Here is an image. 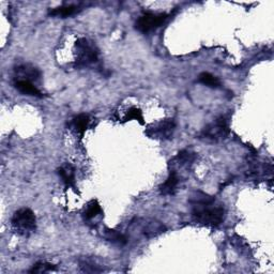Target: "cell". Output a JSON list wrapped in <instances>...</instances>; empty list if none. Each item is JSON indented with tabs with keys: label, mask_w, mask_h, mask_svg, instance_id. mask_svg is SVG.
<instances>
[{
	"label": "cell",
	"mask_w": 274,
	"mask_h": 274,
	"mask_svg": "<svg viewBox=\"0 0 274 274\" xmlns=\"http://www.w3.org/2000/svg\"><path fill=\"white\" fill-rule=\"evenodd\" d=\"M190 202L192 203V217L197 223L218 227L224 222L225 209L215 203L214 197L202 192H196Z\"/></svg>",
	"instance_id": "6da1fadb"
},
{
	"label": "cell",
	"mask_w": 274,
	"mask_h": 274,
	"mask_svg": "<svg viewBox=\"0 0 274 274\" xmlns=\"http://www.w3.org/2000/svg\"><path fill=\"white\" fill-rule=\"evenodd\" d=\"M13 229L21 236H29L37 228V218L30 209L22 208L13 214L12 220Z\"/></svg>",
	"instance_id": "7a4b0ae2"
},
{
	"label": "cell",
	"mask_w": 274,
	"mask_h": 274,
	"mask_svg": "<svg viewBox=\"0 0 274 274\" xmlns=\"http://www.w3.org/2000/svg\"><path fill=\"white\" fill-rule=\"evenodd\" d=\"M167 14L160 13L156 14L153 12L144 13L138 17V20L135 23L136 30L142 33H149L151 31L155 30L159 27L164 24L167 20Z\"/></svg>",
	"instance_id": "3957f363"
},
{
	"label": "cell",
	"mask_w": 274,
	"mask_h": 274,
	"mask_svg": "<svg viewBox=\"0 0 274 274\" xmlns=\"http://www.w3.org/2000/svg\"><path fill=\"white\" fill-rule=\"evenodd\" d=\"M77 66L87 67L98 61V50L96 46L87 39H79L76 42Z\"/></svg>",
	"instance_id": "277c9868"
},
{
	"label": "cell",
	"mask_w": 274,
	"mask_h": 274,
	"mask_svg": "<svg viewBox=\"0 0 274 274\" xmlns=\"http://www.w3.org/2000/svg\"><path fill=\"white\" fill-rule=\"evenodd\" d=\"M228 134V124H227V121L224 117H220L203 129L201 133V137L208 139V141L218 142L225 138Z\"/></svg>",
	"instance_id": "5b68a950"
},
{
	"label": "cell",
	"mask_w": 274,
	"mask_h": 274,
	"mask_svg": "<svg viewBox=\"0 0 274 274\" xmlns=\"http://www.w3.org/2000/svg\"><path fill=\"white\" fill-rule=\"evenodd\" d=\"M174 127H176V125H174L173 119L164 120L154 126V129L152 130L153 133L150 134V135L154 136L155 138H162V139L171 138L173 136Z\"/></svg>",
	"instance_id": "8992f818"
},
{
	"label": "cell",
	"mask_w": 274,
	"mask_h": 274,
	"mask_svg": "<svg viewBox=\"0 0 274 274\" xmlns=\"http://www.w3.org/2000/svg\"><path fill=\"white\" fill-rule=\"evenodd\" d=\"M15 88L19 90L21 93H24L27 96L36 97V98H42L43 95L36 86H34L30 80L27 79H16L14 83Z\"/></svg>",
	"instance_id": "52a82bcc"
},
{
	"label": "cell",
	"mask_w": 274,
	"mask_h": 274,
	"mask_svg": "<svg viewBox=\"0 0 274 274\" xmlns=\"http://www.w3.org/2000/svg\"><path fill=\"white\" fill-rule=\"evenodd\" d=\"M179 184V177L176 172L172 171L166 181L160 186V192L162 195H174Z\"/></svg>",
	"instance_id": "ba28073f"
},
{
	"label": "cell",
	"mask_w": 274,
	"mask_h": 274,
	"mask_svg": "<svg viewBox=\"0 0 274 274\" xmlns=\"http://www.w3.org/2000/svg\"><path fill=\"white\" fill-rule=\"evenodd\" d=\"M89 116L86 114H80L76 117H74L71 121V127L74 130V132L78 134V135L83 136L86 130L88 129L89 125Z\"/></svg>",
	"instance_id": "9c48e42d"
},
{
	"label": "cell",
	"mask_w": 274,
	"mask_h": 274,
	"mask_svg": "<svg viewBox=\"0 0 274 274\" xmlns=\"http://www.w3.org/2000/svg\"><path fill=\"white\" fill-rule=\"evenodd\" d=\"M58 174L61 177L63 183L67 188H73L75 184V170L71 164H66L58 170Z\"/></svg>",
	"instance_id": "30bf717a"
},
{
	"label": "cell",
	"mask_w": 274,
	"mask_h": 274,
	"mask_svg": "<svg viewBox=\"0 0 274 274\" xmlns=\"http://www.w3.org/2000/svg\"><path fill=\"white\" fill-rule=\"evenodd\" d=\"M77 12V8L75 5H63V7H58L55 9L50 10L49 14L50 16L57 17H68Z\"/></svg>",
	"instance_id": "8fae6325"
},
{
	"label": "cell",
	"mask_w": 274,
	"mask_h": 274,
	"mask_svg": "<svg viewBox=\"0 0 274 274\" xmlns=\"http://www.w3.org/2000/svg\"><path fill=\"white\" fill-rule=\"evenodd\" d=\"M198 80H199V83L210 87V88H219V87L221 86L220 79L217 76H214V75L210 74L208 72L201 73L199 75V77H198Z\"/></svg>",
	"instance_id": "7c38bea8"
},
{
	"label": "cell",
	"mask_w": 274,
	"mask_h": 274,
	"mask_svg": "<svg viewBox=\"0 0 274 274\" xmlns=\"http://www.w3.org/2000/svg\"><path fill=\"white\" fill-rule=\"evenodd\" d=\"M100 212H101L100 203H99L97 200H91L85 209L84 219L87 221L92 220V219H95Z\"/></svg>",
	"instance_id": "4fadbf2b"
},
{
	"label": "cell",
	"mask_w": 274,
	"mask_h": 274,
	"mask_svg": "<svg viewBox=\"0 0 274 274\" xmlns=\"http://www.w3.org/2000/svg\"><path fill=\"white\" fill-rule=\"evenodd\" d=\"M105 238L110 242L116 244H121V246L122 244H125L127 241L126 237L124 234H121V232L116 230H107L105 232Z\"/></svg>",
	"instance_id": "5bb4252c"
},
{
	"label": "cell",
	"mask_w": 274,
	"mask_h": 274,
	"mask_svg": "<svg viewBox=\"0 0 274 274\" xmlns=\"http://www.w3.org/2000/svg\"><path fill=\"white\" fill-rule=\"evenodd\" d=\"M195 153L190 152L188 150H183L181 152H179L178 155L176 156V161L179 165H189L191 163H193L195 160Z\"/></svg>",
	"instance_id": "9a60e30c"
},
{
	"label": "cell",
	"mask_w": 274,
	"mask_h": 274,
	"mask_svg": "<svg viewBox=\"0 0 274 274\" xmlns=\"http://www.w3.org/2000/svg\"><path fill=\"white\" fill-rule=\"evenodd\" d=\"M56 267L54 265L50 264V262H38V264L32 267V269L29 271L30 273H46L54 271Z\"/></svg>",
	"instance_id": "2e32d148"
},
{
	"label": "cell",
	"mask_w": 274,
	"mask_h": 274,
	"mask_svg": "<svg viewBox=\"0 0 274 274\" xmlns=\"http://www.w3.org/2000/svg\"><path fill=\"white\" fill-rule=\"evenodd\" d=\"M138 120L141 124H143V114L141 112V109H138L136 107H132L129 109V112H127L125 120V121H129V120Z\"/></svg>",
	"instance_id": "e0dca14e"
}]
</instances>
